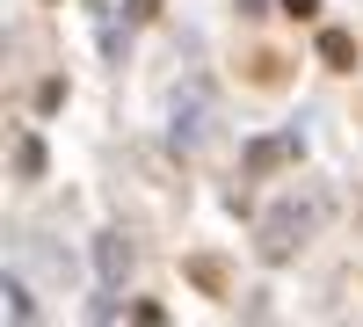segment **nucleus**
I'll list each match as a JSON object with an SVG mask.
<instances>
[{"mask_svg": "<svg viewBox=\"0 0 363 327\" xmlns=\"http://www.w3.org/2000/svg\"><path fill=\"white\" fill-rule=\"evenodd\" d=\"M182 270H189V284H196V291H211V299H233V270H225L218 255H189Z\"/></svg>", "mask_w": 363, "mask_h": 327, "instance_id": "obj_5", "label": "nucleus"}, {"mask_svg": "<svg viewBox=\"0 0 363 327\" xmlns=\"http://www.w3.org/2000/svg\"><path fill=\"white\" fill-rule=\"evenodd\" d=\"M320 218H327V204H320V196H284L277 211L262 218V240H255L262 262H291L298 248L313 240V226H320Z\"/></svg>", "mask_w": 363, "mask_h": 327, "instance_id": "obj_1", "label": "nucleus"}, {"mask_svg": "<svg viewBox=\"0 0 363 327\" xmlns=\"http://www.w3.org/2000/svg\"><path fill=\"white\" fill-rule=\"evenodd\" d=\"M203 138H211V102L189 87V95H174V145H203Z\"/></svg>", "mask_w": 363, "mask_h": 327, "instance_id": "obj_2", "label": "nucleus"}, {"mask_svg": "<svg viewBox=\"0 0 363 327\" xmlns=\"http://www.w3.org/2000/svg\"><path fill=\"white\" fill-rule=\"evenodd\" d=\"M298 160V131H277V138H255L247 145V174H277Z\"/></svg>", "mask_w": 363, "mask_h": 327, "instance_id": "obj_3", "label": "nucleus"}, {"mask_svg": "<svg viewBox=\"0 0 363 327\" xmlns=\"http://www.w3.org/2000/svg\"><path fill=\"white\" fill-rule=\"evenodd\" d=\"M15 167H22V182H37V174H44V138H22L15 145Z\"/></svg>", "mask_w": 363, "mask_h": 327, "instance_id": "obj_8", "label": "nucleus"}, {"mask_svg": "<svg viewBox=\"0 0 363 327\" xmlns=\"http://www.w3.org/2000/svg\"><path fill=\"white\" fill-rule=\"evenodd\" d=\"M95 277H102L109 291L131 277V240H124V233H102V240H95Z\"/></svg>", "mask_w": 363, "mask_h": 327, "instance_id": "obj_4", "label": "nucleus"}, {"mask_svg": "<svg viewBox=\"0 0 363 327\" xmlns=\"http://www.w3.org/2000/svg\"><path fill=\"white\" fill-rule=\"evenodd\" d=\"M0 313H8V320H37V299H29V284H0Z\"/></svg>", "mask_w": 363, "mask_h": 327, "instance_id": "obj_7", "label": "nucleus"}, {"mask_svg": "<svg viewBox=\"0 0 363 327\" xmlns=\"http://www.w3.org/2000/svg\"><path fill=\"white\" fill-rule=\"evenodd\" d=\"M124 15H131V22H153V15H160V0H124Z\"/></svg>", "mask_w": 363, "mask_h": 327, "instance_id": "obj_10", "label": "nucleus"}, {"mask_svg": "<svg viewBox=\"0 0 363 327\" xmlns=\"http://www.w3.org/2000/svg\"><path fill=\"white\" fill-rule=\"evenodd\" d=\"M277 8H284L291 22H313V15H320V0H277Z\"/></svg>", "mask_w": 363, "mask_h": 327, "instance_id": "obj_9", "label": "nucleus"}, {"mask_svg": "<svg viewBox=\"0 0 363 327\" xmlns=\"http://www.w3.org/2000/svg\"><path fill=\"white\" fill-rule=\"evenodd\" d=\"M320 58H327L335 73H349V66H356V37H349V29H320Z\"/></svg>", "mask_w": 363, "mask_h": 327, "instance_id": "obj_6", "label": "nucleus"}]
</instances>
